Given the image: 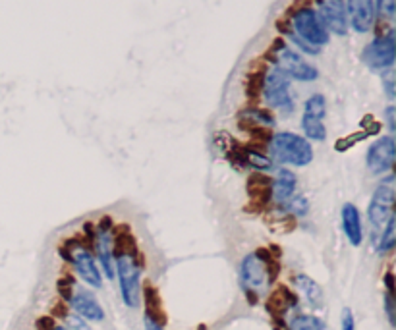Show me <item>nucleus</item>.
Returning a JSON list of instances; mask_svg holds the SVG:
<instances>
[{"label":"nucleus","mask_w":396,"mask_h":330,"mask_svg":"<svg viewBox=\"0 0 396 330\" xmlns=\"http://www.w3.org/2000/svg\"><path fill=\"white\" fill-rule=\"evenodd\" d=\"M271 259L265 249L246 255L240 263V286L244 294L250 297L251 302H258L259 295L267 292V288L275 280V272L271 270Z\"/></svg>","instance_id":"1"},{"label":"nucleus","mask_w":396,"mask_h":330,"mask_svg":"<svg viewBox=\"0 0 396 330\" xmlns=\"http://www.w3.org/2000/svg\"><path fill=\"white\" fill-rule=\"evenodd\" d=\"M263 58L267 64L276 66L288 79H296L301 83H311L319 78V69L306 60L300 52L294 51L292 47H288L283 39H276L275 44H271V49L265 52Z\"/></svg>","instance_id":"2"},{"label":"nucleus","mask_w":396,"mask_h":330,"mask_svg":"<svg viewBox=\"0 0 396 330\" xmlns=\"http://www.w3.org/2000/svg\"><path fill=\"white\" fill-rule=\"evenodd\" d=\"M269 158L288 166H308L313 160V147L308 139L292 131H278L269 139Z\"/></svg>","instance_id":"3"},{"label":"nucleus","mask_w":396,"mask_h":330,"mask_svg":"<svg viewBox=\"0 0 396 330\" xmlns=\"http://www.w3.org/2000/svg\"><path fill=\"white\" fill-rule=\"evenodd\" d=\"M114 274H118L120 295L128 307H138L141 302V267L136 257V249L124 247L118 242L114 255Z\"/></svg>","instance_id":"4"},{"label":"nucleus","mask_w":396,"mask_h":330,"mask_svg":"<svg viewBox=\"0 0 396 330\" xmlns=\"http://www.w3.org/2000/svg\"><path fill=\"white\" fill-rule=\"evenodd\" d=\"M395 176H393V174H387V176L381 180L379 185L375 188V191H373L370 207H367V220H370L371 243H373V247H377L383 228L387 224L388 218L395 215Z\"/></svg>","instance_id":"5"},{"label":"nucleus","mask_w":396,"mask_h":330,"mask_svg":"<svg viewBox=\"0 0 396 330\" xmlns=\"http://www.w3.org/2000/svg\"><path fill=\"white\" fill-rule=\"evenodd\" d=\"M288 24L292 27V31L300 37L303 43H308L313 49H323L331 41V33L323 24V19L319 17L313 6L310 4H301L294 6L288 14Z\"/></svg>","instance_id":"6"},{"label":"nucleus","mask_w":396,"mask_h":330,"mask_svg":"<svg viewBox=\"0 0 396 330\" xmlns=\"http://www.w3.org/2000/svg\"><path fill=\"white\" fill-rule=\"evenodd\" d=\"M261 95L265 99V103L280 110L285 114L294 113V97L292 87H290V79L286 78L280 69L267 64V69L263 74V83H261Z\"/></svg>","instance_id":"7"},{"label":"nucleus","mask_w":396,"mask_h":330,"mask_svg":"<svg viewBox=\"0 0 396 330\" xmlns=\"http://www.w3.org/2000/svg\"><path fill=\"white\" fill-rule=\"evenodd\" d=\"M395 29L388 27L385 31L375 35V39L370 44H365L362 51L363 64L371 69V72H387L395 66L396 58V43H395Z\"/></svg>","instance_id":"8"},{"label":"nucleus","mask_w":396,"mask_h":330,"mask_svg":"<svg viewBox=\"0 0 396 330\" xmlns=\"http://www.w3.org/2000/svg\"><path fill=\"white\" fill-rule=\"evenodd\" d=\"M396 158V143L393 135H383L377 141H373L365 153V165L371 170V174H390L395 166Z\"/></svg>","instance_id":"9"},{"label":"nucleus","mask_w":396,"mask_h":330,"mask_svg":"<svg viewBox=\"0 0 396 330\" xmlns=\"http://www.w3.org/2000/svg\"><path fill=\"white\" fill-rule=\"evenodd\" d=\"M315 12L323 19V24L328 29V33L344 37L348 33V17H346L344 0H313Z\"/></svg>","instance_id":"10"},{"label":"nucleus","mask_w":396,"mask_h":330,"mask_svg":"<svg viewBox=\"0 0 396 330\" xmlns=\"http://www.w3.org/2000/svg\"><path fill=\"white\" fill-rule=\"evenodd\" d=\"M70 288H72V290H70L68 294V304L70 307L76 311V315H79L81 319L91 322L103 321L104 311L95 295L91 294L89 290H86V288L74 286V282H72V286Z\"/></svg>","instance_id":"11"},{"label":"nucleus","mask_w":396,"mask_h":330,"mask_svg":"<svg viewBox=\"0 0 396 330\" xmlns=\"http://www.w3.org/2000/svg\"><path fill=\"white\" fill-rule=\"evenodd\" d=\"M348 27L356 33L365 35L375 27V2L373 0H344Z\"/></svg>","instance_id":"12"},{"label":"nucleus","mask_w":396,"mask_h":330,"mask_svg":"<svg viewBox=\"0 0 396 330\" xmlns=\"http://www.w3.org/2000/svg\"><path fill=\"white\" fill-rule=\"evenodd\" d=\"M68 259L72 261V265H74V269L78 272V277L86 282L87 286L101 288L103 277H101V270H99L95 257L87 251L84 245H74V247H68Z\"/></svg>","instance_id":"13"},{"label":"nucleus","mask_w":396,"mask_h":330,"mask_svg":"<svg viewBox=\"0 0 396 330\" xmlns=\"http://www.w3.org/2000/svg\"><path fill=\"white\" fill-rule=\"evenodd\" d=\"M93 243H95L97 259L103 267L104 277L114 278V249H112L111 228L101 222V226L95 230V236H93Z\"/></svg>","instance_id":"14"},{"label":"nucleus","mask_w":396,"mask_h":330,"mask_svg":"<svg viewBox=\"0 0 396 330\" xmlns=\"http://www.w3.org/2000/svg\"><path fill=\"white\" fill-rule=\"evenodd\" d=\"M340 220H342V230H344L346 240L354 247H360L363 242V222L360 208L354 203H344L340 211Z\"/></svg>","instance_id":"15"},{"label":"nucleus","mask_w":396,"mask_h":330,"mask_svg":"<svg viewBox=\"0 0 396 330\" xmlns=\"http://www.w3.org/2000/svg\"><path fill=\"white\" fill-rule=\"evenodd\" d=\"M296 185H298L296 174L286 168H276V176L273 180V199L278 207H283L296 195Z\"/></svg>","instance_id":"16"},{"label":"nucleus","mask_w":396,"mask_h":330,"mask_svg":"<svg viewBox=\"0 0 396 330\" xmlns=\"http://www.w3.org/2000/svg\"><path fill=\"white\" fill-rule=\"evenodd\" d=\"M240 118V126H244L246 130H253V128H273L275 126V116L267 108H259V106H250L244 108L238 113Z\"/></svg>","instance_id":"17"},{"label":"nucleus","mask_w":396,"mask_h":330,"mask_svg":"<svg viewBox=\"0 0 396 330\" xmlns=\"http://www.w3.org/2000/svg\"><path fill=\"white\" fill-rule=\"evenodd\" d=\"M294 286L300 292L301 297L308 302L310 307H313V309H321L323 307V302H325L323 299V290H321V286L313 278L308 277V274H296L294 277Z\"/></svg>","instance_id":"18"},{"label":"nucleus","mask_w":396,"mask_h":330,"mask_svg":"<svg viewBox=\"0 0 396 330\" xmlns=\"http://www.w3.org/2000/svg\"><path fill=\"white\" fill-rule=\"evenodd\" d=\"M248 193L255 203H269L273 201V178L263 176L261 172L251 174L248 180Z\"/></svg>","instance_id":"19"},{"label":"nucleus","mask_w":396,"mask_h":330,"mask_svg":"<svg viewBox=\"0 0 396 330\" xmlns=\"http://www.w3.org/2000/svg\"><path fill=\"white\" fill-rule=\"evenodd\" d=\"M301 130L308 141H325L327 139V128H325V118H319L315 114H301Z\"/></svg>","instance_id":"20"},{"label":"nucleus","mask_w":396,"mask_h":330,"mask_svg":"<svg viewBox=\"0 0 396 330\" xmlns=\"http://www.w3.org/2000/svg\"><path fill=\"white\" fill-rule=\"evenodd\" d=\"M395 245H396V217L393 215V217L387 220L385 228H383L379 243H377L375 249H377V253H381V255H387V253H390L395 249Z\"/></svg>","instance_id":"21"},{"label":"nucleus","mask_w":396,"mask_h":330,"mask_svg":"<svg viewBox=\"0 0 396 330\" xmlns=\"http://www.w3.org/2000/svg\"><path fill=\"white\" fill-rule=\"evenodd\" d=\"M288 330H327L325 322L321 321L315 315H308V313H300L290 319L288 322Z\"/></svg>","instance_id":"22"},{"label":"nucleus","mask_w":396,"mask_h":330,"mask_svg":"<svg viewBox=\"0 0 396 330\" xmlns=\"http://www.w3.org/2000/svg\"><path fill=\"white\" fill-rule=\"evenodd\" d=\"M241 163L246 166H251L253 170H271L273 168V160L269 156L261 155L259 151H253V149H241Z\"/></svg>","instance_id":"23"},{"label":"nucleus","mask_w":396,"mask_h":330,"mask_svg":"<svg viewBox=\"0 0 396 330\" xmlns=\"http://www.w3.org/2000/svg\"><path fill=\"white\" fill-rule=\"evenodd\" d=\"M263 74L265 69H251L250 74L246 76V85H244V91H246V97L255 101L261 97V83H263Z\"/></svg>","instance_id":"24"},{"label":"nucleus","mask_w":396,"mask_h":330,"mask_svg":"<svg viewBox=\"0 0 396 330\" xmlns=\"http://www.w3.org/2000/svg\"><path fill=\"white\" fill-rule=\"evenodd\" d=\"M375 2V19L379 22H395L396 0H373Z\"/></svg>","instance_id":"25"},{"label":"nucleus","mask_w":396,"mask_h":330,"mask_svg":"<svg viewBox=\"0 0 396 330\" xmlns=\"http://www.w3.org/2000/svg\"><path fill=\"white\" fill-rule=\"evenodd\" d=\"M381 81H383V89L387 93L388 101H395V69L390 68L381 74Z\"/></svg>","instance_id":"26"},{"label":"nucleus","mask_w":396,"mask_h":330,"mask_svg":"<svg viewBox=\"0 0 396 330\" xmlns=\"http://www.w3.org/2000/svg\"><path fill=\"white\" fill-rule=\"evenodd\" d=\"M66 329L68 330H91L86 319H81L79 315H66Z\"/></svg>","instance_id":"27"},{"label":"nucleus","mask_w":396,"mask_h":330,"mask_svg":"<svg viewBox=\"0 0 396 330\" xmlns=\"http://www.w3.org/2000/svg\"><path fill=\"white\" fill-rule=\"evenodd\" d=\"M143 324H145V330H164L163 322L159 321L155 317V313L151 309H147L145 317H143Z\"/></svg>","instance_id":"28"},{"label":"nucleus","mask_w":396,"mask_h":330,"mask_svg":"<svg viewBox=\"0 0 396 330\" xmlns=\"http://www.w3.org/2000/svg\"><path fill=\"white\" fill-rule=\"evenodd\" d=\"M340 330H356V321H354V313L352 309H342V315H340Z\"/></svg>","instance_id":"29"},{"label":"nucleus","mask_w":396,"mask_h":330,"mask_svg":"<svg viewBox=\"0 0 396 330\" xmlns=\"http://www.w3.org/2000/svg\"><path fill=\"white\" fill-rule=\"evenodd\" d=\"M385 311H387L388 322L395 324V295L393 292H385Z\"/></svg>","instance_id":"30"},{"label":"nucleus","mask_w":396,"mask_h":330,"mask_svg":"<svg viewBox=\"0 0 396 330\" xmlns=\"http://www.w3.org/2000/svg\"><path fill=\"white\" fill-rule=\"evenodd\" d=\"M385 116H387V122H388V130L395 131V106L393 104H388L387 110H385Z\"/></svg>","instance_id":"31"},{"label":"nucleus","mask_w":396,"mask_h":330,"mask_svg":"<svg viewBox=\"0 0 396 330\" xmlns=\"http://www.w3.org/2000/svg\"><path fill=\"white\" fill-rule=\"evenodd\" d=\"M52 330H68V329H64V327H52Z\"/></svg>","instance_id":"32"}]
</instances>
